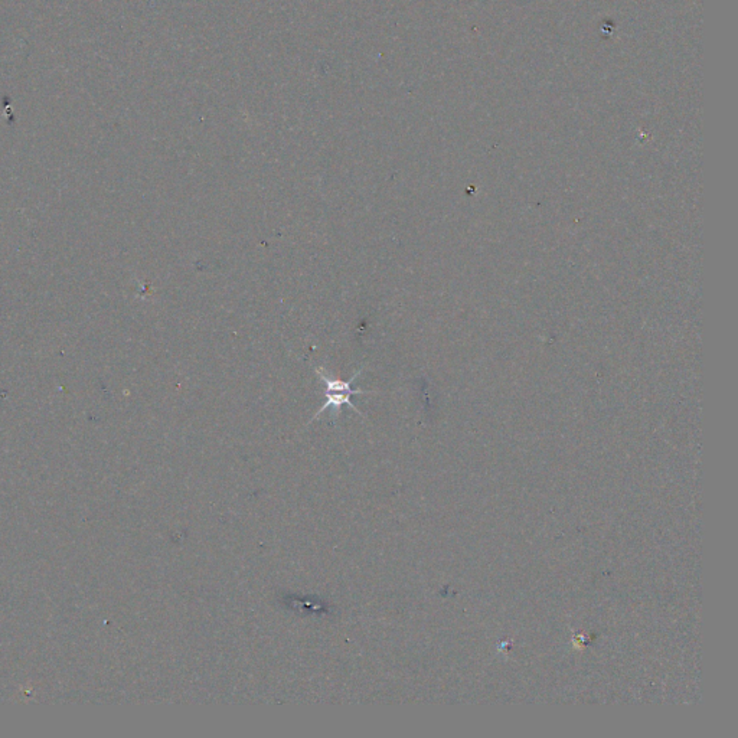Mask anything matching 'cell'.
<instances>
[{
	"label": "cell",
	"mask_w": 738,
	"mask_h": 738,
	"mask_svg": "<svg viewBox=\"0 0 738 738\" xmlns=\"http://www.w3.org/2000/svg\"><path fill=\"white\" fill-rule=\"evenodd\" d=\"M364 371V368H359L351 379L348 381H341V379H334L329 375V372L323 368V367H317L316 368V374L319 375V378L324 382V404L322 406V409L313 416V419L310 420L314 421L317 417H320L324 411L330 410L333 417H337L341 411V409L344 406H348L349 409H352L355 413H358L359 416L364 417V414L357 409V406L352 402V396L354 395H365V394H374V391H364V389H358V388H354V382L358 379V376L361 375V372Z\"/></svg>",
	"instance_id": "1"
}]
</instances>
